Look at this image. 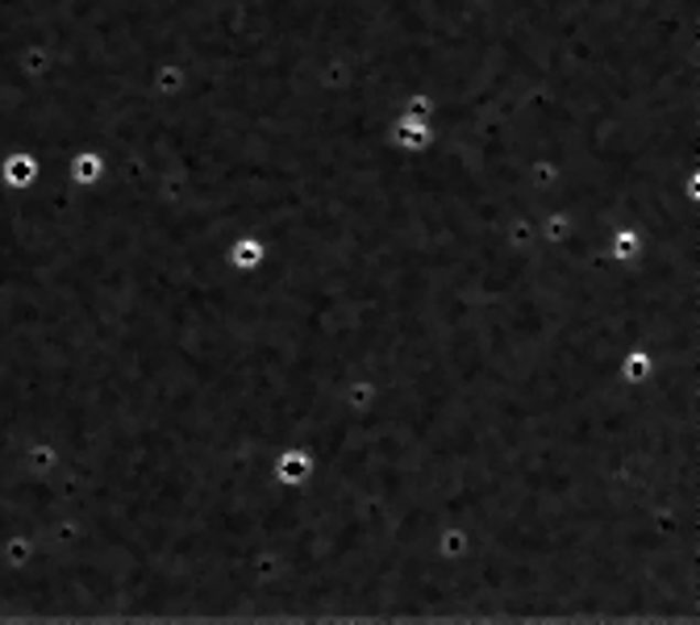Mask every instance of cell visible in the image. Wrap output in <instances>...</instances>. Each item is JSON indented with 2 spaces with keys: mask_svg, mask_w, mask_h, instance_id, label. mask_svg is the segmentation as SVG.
I'll return each mask as SVG.
<instances>
[{
  "mask_svg": "<svg viewBox=\"0 0 700 625\" xmlns=\"http://www.w3.org/2000/svg\"><path fill=\"white\" fill-rule=\"evenodd\" d=\"M263 263V247L259 243H238L234 247V267H259Z\"/></svg>",
  "mask_w": 700,
  "mask_h": 625,
  "instance_id": "cell-1",
  "label": "cell"
}]
</instances>
